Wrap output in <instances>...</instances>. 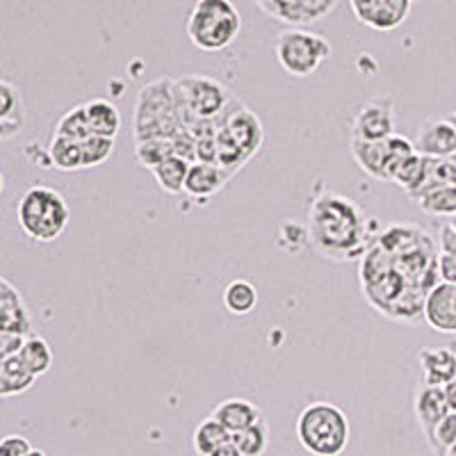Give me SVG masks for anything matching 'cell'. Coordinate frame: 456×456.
<instances>
[{"mask_svg":"<svg viewBox=\"0 0 456 456\" xmlns=\"http://www.w3.org/2000/svg\"><path fill=\"white\" fill-rule=\"evenodd\" d=\"M311 247L333 263H349L370 249V222L361 206L345 194L322 190L308 210Z\"/></svg>","mask_w":456,"mask_h":456,"instance_id":"cell-1","label":"cell"},{"mask_svg":"<svg viewBox=\"0 0 456 456\" xmlns=\"http://www.w3.org/2000/svg\"><path fill=\"white\" fill-rule=\"evenodd\" d=\"M135 142L171 140L181 130L176 80L158 78L137 92L135 103Z\"/></svg>","mask_w":456,"mask_h":456,"instance_id":"cell-2","label":"cell"},{"mask_svg":"<svg viewBox=\"0 0 456 456\" xmlns=\"http://www.w3.org/2000/svg\"><path fill=\"white\" fill-rule=\"evenodd\" d=\"M23 233L35 242H55L71 222V208L62 194L46 185L28 187L16 206Z\"/></svg>","mask_w":456,"mask_h":456,"instance_id":"cell-3","label":"cell"},{"mask_svg":"<svg viewBox=\"0 0 456 456\" xmlns=\"http://www.w3.org/2000/svg\"><path fill=\"white\" fill-rule=\"evenodd\" d=\"M297 438L313 456H340L349 445V420L331 402H311L297 418Z\"/></svg>","mask_w":456,"mask_h":456,"instance_id":"cell-4","label":"cell"},{"mask_svg":"<svg viewBox=\"0 0 456 456\" xmlns=\"http://www.w3.org/2000/svg\"><path fill=\"white\" fill-rule=\"evenodd\" d=\"M242 16L233 0H197L187 19V37L206 53L224 51L238 39Z\"/></svg>","mask_w":456,"mask_h":456,"instance_id":"cell-5","label":"cell"},{"mask_svg":"<svg viewBox=\"0 0 456 456\" xmlns=\"http://www.w3.org/2000/svg\"><path fill=\"white\" fill-rule=\"evenodd\" d=\"M178 108H181V130H187L199 119L215 121L233 101L226 85L210 76H181L176 78Z\"/></svg>","mask_w":456,"mask_h":456,"instance_id":"cell-6","label":"cell"},{"mask_svg":"<svg viewBox=\"0 0 456 456\" xmlns=\"http://www.w3.org/2000/svg\"><path fill=\"white\" fill-rule=\"evenodd\" d=\"M276 60L295 78H308L331 55V44L317 32L290 28L283 30L274 42Z\"/></svg>","mask_w":456,"mask_h":456,"instance_id":"cell-7","label":"cell"},{"mask_svg":"<svg viewBox=\"0 0 456 456\" xmlns=\"http://www.w3.org/2000/svg\"><path fill=\"white\" fill-rule=\"evenodd\" d=\"M349 151H352L354 162L368 176L393 183L399 165L415 153V144L409 137L402 135H393L384 142H361L349 137Z\"/></svg>","mask_w":456,"mask_h":456,"instance_id":"cell-8","label":"cell"},{"mask_svg":"<svg viewBox=\"0 0 456 456\" xmlns=\"http://www.w3.org/2000/svg\"><path fill=\"white\" fill-rule=\"evenodd\" d=\"M215 124H217L219 128H226L228 135L238 142L240 149H242L249 158H254L260 151V146H263V121L258 119V114H256L254 110L247 108V105H244L242 101L235 99V96L233 101L226 105V110L215 119Z\"/></svg>","mask_w":456,"mask_h":456,"instance_id":"cell-9","label":"cell"},{"mask_svg":"<svg viewBox=\"0 0 456 456\" xmlns=\"http://www.w3.org/2000/svg\"><path fill=\"white\" fill-rule=\"evenodd\" d=\"M397 135L393 96H377L358 110L352 124V137L361 142H384Z\"/></svg>","mask_w":456,"mask_h":456,"instance_id":"cell-10","label":"cell"},{"mask_svg":"<svg viewBox=\"0 0 456 456\" xmlns=\"http://www.w3.org/2000/svg\"><path fill=\"white\" fill-rule=\"evenodd\" d=\"M349 7L363 26L388 32L409 19L413 0H349Z\"/></svg>","mask_w":456,"mask_h":456,"instance_id":"cell-11","label":"cell"},{"mask_svg":"<svg viewBox=\"0 0 456 456\" xmlns=\"http://www.w3.org/2000/svg\"><path fill=\"white\" fill-rule=\"evenodd\" d=\"M415 151L431 160H450L456 153V130L447 119H427L415 135Z\"/></svg>","mask_w":456,"mask_h":456,"instance_id":"cell-12","label":"cell"},{"mask_svg":"<svg viewBox=\"0 0 456 456\" xmlns=\"http://www.w3.org/2000/svg\"><path fill=\"white\" fill-rule=\"evenodd\" d=\"M0 333H16L26 338L35 336L26 301L7 279H0Z\"/></svg>","mask_w":456,"mask_h":456,"instance_id":"cell-13","label":"cell"},{"mask_svg":"<svg viewBox=\"0 0 456 456\" xmlns=\"http://www.w3.org/2000/svg\"><path fill=\"white\" fill-rule=\"evenodd\" d=\"M425 320L441 333H456V285L438 283L425 299Z\"/></svg>","mask_w":456,"mask_h":456,"instance_id":"cell-14","label":"cell"},{"mask_svg":"<svg viewBox=\"0 0 456 456\" xmlns=\"http://www.w3.org/2000/svg\"><path fill=\"white\" fill-rule=\"evenodd\" d=\"M265 12L288 23H311L333 10L336 0H258Z\"/></svg>","mask_w":456,"mask_h":456,"instance_id":"cell-15","label":"cell"},{"mask_svg":"<svg viewBox=\"0 0 456 456\" xmlns=\"http://www.w3.org/2000/svg\"><path fill=\"white\" fill-rule=\"evenodd\" d=\"M228 181H231V174L224 167L213 165V162H194L187 174L185 194L197 199L199 203H206L215 194L222 192Z\"/></svg>","mask_w":456,"mask_h":456,"instance_id":"cell-16","label":"cell"},{"mask_svg":"<svg viewBox=\"0 0 456 456\" xmlns=\"http://www.w3.org/2000/svg\"><path fill=\"white\" fill-rule=\"evenodd\" d=\"M450 413L445 388L443 386H425L420 384L415 395V418L420 422V429L425 438H429L431 431L438 427V422Z\"/></svg>","mask_w":456,"mask_h":456,"instance_id":"cell-17","label":"cell"},{"mask_svg":"<svg viewBox=\"0 0 456 456\" xmlns=\"http://www.w3.org/2000/svg\"><path fill=\"white\" fill-rule=\"evenodd\" d=\"M422 384L443 386L456 379V352L452 347H422L420 349Z\"/></svg>","mask_w":456,"mask_h":456,"instance_id":"cell-18","label":"cell"},{"mask_svg":"<svg viewBox=\"0 0 456 456\" xmlns=\"http://www.w3.org/2000/svg\"><path fill=\"white\" fill-rule=\"evenodd\" d=\"M26 126V105L21 89L10 80L0 83V140L10 142Z\"/></svg>","mask_w":456,"mask_h":456,"instance_id":"cell-19","label":"cell"},{"mask_svg":"<svg viewBox=\"0 0 456 456\" xmlns=\"http://www.w3.org/2000/svg\"><path fill=\"white\" fill-rule=\"evenodd\" d=\"M263 415L265 413L260 411V406H256L254 402L242 397L224 399V402H219L213 411V418H217L231 434H238V431L256 425Z\"/></svg>","mask_w":456,"mask_h":456,"instance_id":"cell-20","label":"cell"},{"mask_svg":"<svg viewBox=\"0 0 456 456\" xmlns=\"http://www.w3.org/2000/svg\"><path fill=\"white\" fill-rule=\"evenodd\" d=\"M35 381L37 377L30 372V368L23 363L19 354L0 358V397L3 399L28 393Z\"/></svg>","mask_w":456,"mask_h":456,"instance_id":"cell-21","label":"cell"},{"mask_svg":"<svg viewBox=\"0 0 456 456\" xmlns=\"http://www.w3.org/2000/svg\"><path fill=\"white\" fill-rule=\"evenodd\" d=\"M431 167H434V160L420 156V153L415 151L413 156L406 158V160L399 165V169L395 171L393 183L402 185V190L413 199L415 194L422 192L427 183L431 181Z\"/></svg>","mask_w":456,"mask_h":456,"instance_id":"cell-22","label":"cell"},{"mask_svg":"<svg viewBox=\"0 0 456 456\" xmlns=\"http://www.w3.org/2000/svg\"><path fill=\"white\" fill-rule=\"evenodd\" d=\"M85 112H87L89 126H92L94 135H103L117 140L121 130V114L117 105L103 99H94L85 103Z\"/></svg>","mask_w":456,"mask_h":456,"instance_id":"cell-23","label":"cell"},{"mask_svg":"<svg viewBox=\"0 0 456 456\" xmlns=\"http://www.w3.org/2000/svg\"><path fill=\"white\" fill-rule=\"evenodd\" d=\"M431 217H456V185H436L413 197Z\"/></svg>","mask_w":456,"mask_h":456,"instance_id":"cell-24","label":"cell"},{"mask_svg":"<svg viewBox=\"0 0 456 456\" xmlns=\"http://www.w3.org/2000/svg\"><path fill=\"white\" fill-rule=\"evenodd\" d=\"M190 167H192V162L183 160L178 156H171L169 160L158 165L156 169H151V174H153V178H156L158 187H160L162 192L181 194L185 192V181L187 174H190Z\"/></svg>","mask_w":456,"mask_h":456,"instance_id":"cell-25","label":"cell"},{"mask_svg":"<svg viewBox=\"0 0 456 456\" xmlns=\"http://www.w3.org/2000/svg\"><path fill=\"white\" fill-rule=\"evenodd\" d=\"M228 441H231V431L217 418H213V415H208L206 420L199 422L192 434V445L199 456H210Z\"/></svg>","mask_w":456,"mask_h":456,"instance_id":"cell-26","label":"cell"},{"mask_svg":"<svg viewBox=\"0 0 456 456\" xmlns=\"http://www.w3.org/2000/svg\"><path fill=\"white\" fill-rule=\"evenodd\" d=\"M224 306L233 315H249L258 306V290L247 279L231 281L224 290Z\"/></svg>","mask_w":456,"mask_h":456,"instance_id":"cell-27","label":"cell"},{"mask_svg":"<svg viewBox=\"0 0 456 456\" xmlns=\"http://www.w3.org/2000/svg\"><path fill=\"white\" fill-rule=\"evenodd\" d=\"M48 156L55 169L60 171H80L85 169L83 160V144L80 142L67 140L62 135H53L48 144Z\"/></svg>","mask_w":456,"mask_h":456,"instance_id":"cell-28","label":"cell"},{"mask_svg":"<svg viewBox=\"0 0 456 456\" xmlns=\"http://www.w3.org/2000/svg\"><path fill=\"white\" fill-rule=\"evenodd\" d=\"M19 356H21L23 363L30 368V372L35 374L37 379L44 377V374L48 372V370L53 368V349L51 345H48L46 338L42 336H30L26 340V345L21 347V352H19Z\"/></svg>","mask_w":456,"mask_h":456,"instance_id":"cell-29","label":"cell"},{"mask_svg":"<svg viewBox=\"0 0 456 456\" xmlns=\"http://www.w3.org/2000/svg\"><path fill=\"white\" fill-rule=\"evenodd\" d=\"M231 441L240 447L244 456H263L270 447V425L265 420V415L256 425L247 427L238 434H231Z\"/></svg>","mask_w":456,"mask_h":456,"instance_id":"cell-30","label":"cell"},{"mask_svg":"<svg viewBox=\"0 0 456 456\" xmlns=\"http://www.w3.org/2000/svg\"><path fill=\"white\" fill-rule=\"evenodd\" d=\"M251 158L244 153L242 149L238 146V142L233 137L228 135L226 128H219L217 126V165L224 167V169L233 176L235 171L242 169Z\"/></svg>","mask_w":456,"mask_h":456,"instance_id":"cell-31","label":"cell"},{"mask_svg":"<svg viewBox=\"0 0 456 456\" xmlns=\"http://www.w3.org/2000/svg\"><path fill=\"white\" fill-rule=\"evenodd\" d=\"M55 135H62L67 140L73 142H80L83 144L87 137H92V126H89L87 119V112H85V103L83 105H76L73 110H69L67 114H62V119L57 124L55 128Z\"/></svg>","mask_w":456,"mask_h":456,"instance_id":"cell-32","label":"cell"},{"mask_svg":"<svg viewBox=\"0 0 456 456\" xmlns=\"http://www.w3.org/2000/svg\"><path fill=\"white\" fill-rule=\"evenodd\" d=\"M174 153V142L171 140H146L135 142V158L146 169H156L165 160H169Z\"/></svg>","mask_w":456,"mask_h":456,"instance_id":"cell-33","label":"cell"},{"mask_svg":"<svg viewBox=\"0 0 456 456\" xmlns=\"http://www.w3.org/2000/svg\"><path fill=\"white\" fill-rule=\"evenodd\" d=\"M427 443H429L431 452H434L436 456H443L452 445H454L456 443V411H450V413H447L445 418L438 422V427L431 431V436L427 438Z\"/></svg>","mask_w":456,"mask_h":456,"instance_id":"cell-34","label":"cell"},{"mask_svg":"<svg viewBox=\"0 0 456 456\" xmlns=\"http://www.w3.org/2000/svg\"><path fill=\"white\" fill-rule=\"evenodd\" d=\"M114 151V140L112 137L103 135H92L83 142V160L85 169H94V167L103 165Z\"/></svg>","mask_w":456,"mask_h":456,"instance_id":"cell-35","label":"cell"},{"mask_svg":"<svg viewBox=\"0 0 456 456\" xmlns=\"http://www.w3.org/2000/svg\"><path fill=\"white\" fill-rule=\"evenodd\" d=\"M35 450L32 443L28 441L26 436H19V434H12L3 438L0 443V456H26Z\"/></svg>","mask_w":456,"mask_h":456,"instance_id":"cell-36","label":"cell"},{"mask_svg":"<svg viewBox=\"0 0 456 456\" xmlns=\"http://www.w3.org/2000/svg\"><path fill=\"white\" fill-rule=\"evenodd\" d=\"M26 336H16V333H0V358L14 356V354L21 352V347L26 345Z\"/></svg>","mask_w":456,"mask_h":456,"instance_id":"cell-37","label":"cell"},{"mask_svg":"<svg viewBox=\"0 0 456 456\" xmlns=\"http://www.w3.org/2000/svg\"><path fill=\"white\" fill-rule=\"evenodd\" d=\"M438 272H441L443 283L456 285V256L452 254L438 256Z\"/></svg>","mask_w":456,"mask_h":456,"instance_id":"cell-38","label":"cell"},{"mask_svg":"<svg viewBox=\"0 0 456 456\" xmlns=\"http://www.w3.org/2000/svg\"><path fill=\"white\" fill-rule=\"evenodd\" d=\"M210 456H244V454H242V452H240V447L235 445L233 441H228V443H224V445L219 447V450H215Z\"/></svg>","mask_w":456,"mask_h":456,"instance_id":"cell-39","label":"cell"},{"mask_svg":"<svg viewBox=\"0 0 456 456\" xmlns=\"http://www.w3.org/2000/svg\"><path fill=\"white\" fill-rule=\"evenodd\" d=\"M445 397L447 404H450V411H456V379H452L450 384L445 386Z\"/></svg>","mask_w":456,"mask_h":456,"instance_id":"cell-40","label":"cell"},{"mask_svg":"<svg viewBox=\"0 0 456 456\" xmlns=\"http://www.w3.org/2000/svg\"><path fill=\"white\" fill-rule=\"evenodd\" d=\"M447 121H450V124L454 126V130H456V110H454V112L450 114V117H447Z\"/></svg>","mask_w":456,"mask_h":456,"instance_id":"cell-41","label":"cell"},{"mask_svg":"<svg viewBox=\"0 0 456 456\" xmlns=\"http://www.w3.org/2000/svg\"><path fill=\"white\" fill-rule=\"evenodd\" d=\"M26 456H46V452H42V450H37V447H35V450H32V452H30V454H26Z\"/></svg>","mask_w":456,"mask_h":456,"instance_id":"cell-42","label":"cell"},{"mask_svg":"<svg viewBox=\"0 0 456 456\" xmlns=\"http://www.w3.org/2000/svg\"><path fill=\"white\" fill-rule=\"evenodd\" d=\"M443 456H456V443H454V445H452L450 450H447L445 454H443Z\"/></svg>","mask_w":456,"mask_h":456,"instance_id":"cell-43","label":"cell"},{"mask_svg":"<svg viewBox=\"0 0 456 456\" xmlns=\"http://www.w3.org/2000/svg\"><path fill=\"white\" fill-rule=\"evenodd\" d=\"M450 226L454 228V231H456V217H452V219H450Z\"/></svg>","mask_w":456,"mask_h":456,"instance_id":"cell-44","label":"cell"},{"mask_svg":"<svg viewBox=\"0 0 456 456\" xmlns=\"http://www.w3.org/2000/svg\"><path fill=\"white\" fill-rule=\"evenodd\" d=\"M450 160H452V162H454V165H456V153H454V156H452V158H450Z\"/></svg>","mask_w":456,"mask_h":456,"instance_id":"cell-45","label":"cell"},{"mask_svg":"<svg viewBox=\"0 0 456 456\" xmlns=\"http://www.w3.org/2000/svg\"><path fill=\"white\" fill-rule=\"evenodd\" d=\"M413 3H415V0H413Z\"/></svg>","mask_w":456,"mask_h":456,"instance_id":"cell-46","label":"cell"}]
</instances>
